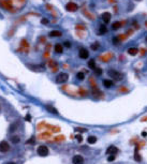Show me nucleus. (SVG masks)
<instances>
[{
    "mask_svg": "<svg viewBox=\"0 0 147 164\" xmlns=\"http://www.w3.org/2000/svg\"><path fill=\"white\" fill-rule=\"evenodd\" d=\"M108 76L114 78L115 80H121L122 77H123V74L118 72V71H115V70H110L108 71Z\"/></svg>",
    "mask_w": 147,
    "mask_h": 164,
    "instance_id": "f257e3e1",
    "label": "nucleus"
},
{
    "mask_svg": "<svg viewBox=\"0 0 147 164\" xmlns=\"http://www.w3.org/2000/svg\"><path fill=\"white\" fill-rule=\"evenodd\" d=\"M69 79V75H68L67 73H59L58 75H57V77H56V81H57L58 84H63V83H66V81Z\"/></svg>",
    "mask_w": 147,
    "mask_h": 164,
    "instance_id": "f03ea898",
    "label": "nucleus"
},
{
    "mask_svg": "<svg viewBox=\"0 0 147 164\" xmlns=\"http://www.w3.org/2000/svg\"><path fill=\"white\" fill-rule=\"evenodd\" d=\"M38 155L40 156V157H46L47 155H48V148L46 147V146H39V148H38Z\"/></svg>",
    "mask_w": 147,
    "mask_h": 164,
    "instance_id": "7ed1b4c3",
    "label": "nucleus"
},
{
    "mask_svg": "<svg viewBox=\"0 0 147 164\" xmlns=\"http://www.w3.org/2000/svg\"><path fill=\"white\" fill-rule=\"evenodd\" d=\"M78 9L77 4L74 3V2H68L67 6H66V10L69 11V12H75V11Z\"/></svg>",
    "mask_w": 147,
    "mask_h": 164,
    "instance_id": "20e7f679",
    "label": "nucleus"
},
{
    "mask_svg": "<svg viewBox=\"0 0 147 164\" xmlns=\"http://www.w3.org/2000/svg\"><path fill=\"white\" fill-rule=\"evenodd\" d=\"M9 149H10V146L7 142H4V140L0 142V152H7Z\"/></svg>",
    "mask_w": 147,
    "mask_h": 164,
    "instance_id": "39448f33",
    "label": "nucleus"
},
{
    "mask_svg": "<svg viewBox=\"0 0 147 164\" xmlns=\"http://www.w3.org/2000/svg\"><path fill=\"white\" fill-rule=\"evenodd\" d=\"M72 163L73 164H83L84 163V159L82 156H75L72 159Z\"/></svg>",
    "mask_w": 147,
    "mask_h": 164,
    "instance_id": "423d86ee",
    "label": "nucleus"
},
{
    "mask_svg": "<svg viewBox=\"0 0 147 164\" xmlns=\"http://www.w3.org/2000/svg\"><path fill=\"white\" fill-rule=\"evenodd\" d=\"M101 18H102L104 24H107V23H110V20H111V14L108 12H104V13H102V15H101Z\"/></svg>",
    "mask_w": 147,
    "mask_h": 164,
    "instance_id": "0eeeda50",
    "label": "nucleus"
},
{
    "mask_svg": "<svg viewBox=\"0 0 147 164\" xmlns=\"http://www.w3.org/2000/svg\"><path fill=\"white\" fill-rule=\"evenodd\" d=\"M78 56H80V58H82V59H87L88 56H89V53H88L87 50L82 48V50L80 51V53H78Z\"/></svg>",
    "mask_w": 147,
    "mask_h": 164,
    "instance_id": "6e6552de",
    "label": "nucleus"
},
{
    "mask_svg": "<svg viewBox=\"0 0 147 164\" xmlns=\"http://www.w3.org/2000/svg\"><path fill=\"white\" fill-rule=\"evenodd\" d=\"M118 152V149L115 147V146H110L108 148H107V150H106V154L107 155H116Z\"/></svg>",
    "mask_w": 147,
    "mask_h": 164,
    "instance_id": "1a4fd4ad",
    "label": "nucleus"
},
{
    "mask_svg": "<svg viewBox=\"0 0 147 164\" xmlns=\"http://www.w3.org/2000/svg\"><path fill=\"white\" fill-rule=\"evenodd\" d=\"M103 86L106 87V88H111V87L114 86V83H113V80H111V79H104L103 80Z\"/></svg>",
    "mask_w": 147,
    "mask_h": 164,
    "instance_id": "9d476101",
    "label": "nucleus"
},
{
    "mask_svg": "<svg viewBox=\"0 0 147 164\" xmlns=\"http://www.w3.org/2000/svg\"><path fill=\"white\" fill-rule=\"evenodd\" d=\"M48 65H50V68H51V69H53V71H55V70L58 68V63L56 62L55 60H52V59L48 61Z\"/></svg>",
    "mask_w": 147,
    "mask_h": 164,
    "instance_id": "9b49d317",
    "label": "nucleus"
},
{
    "mask_svg": "<svg viewBox=\"0 0 147 164\" xmlns=\"http://www.w3.org/2000/svg\"><path fill=\"white\" fill-rule=\"evenodd\" d=\"M61 32L60 31H58V30H53V31H51L50 32V37H52V38H56V37H61Z\"/></svg>",
    "mask_w": 147,
    "mask_h": 164,
    "instance_id": "f8f14e48",
    "label": "nucleus"
},
{
    "mask_svg": "<svg viewBox=\"0 0 147 164\" xmlns=\"http://www.w3.org/2000/svg\"><path fill=\"white\" fill-rule=\"evenodd\" d=\"M62 51H63V48H62V45L61 44H56L55 45V52L57 53V54H61Z\"/></svg>",
    "mask_w": 147,
    "mask_h": 164,
    "instance_id": "ddd939ff",
    "label": "nucleus"
},
{
    "mask_svg": "<svg viewBox=\"0 0 147 164\" xmlns=\"http://www.w3.org/2000/svg\"><path fill=\"white\" fill-rule=\"evenodd\" d=\"M138 48H134V47H131V48H129L128 50V53H129V55H131V56H135V55H138Z\"/></svg>",
    "mask_w": 147,
    "mask_h": 164,
    "instance_id": "4468645a",
    "label": "nucleus"
},
{
    "mask_svg": "<svg viewBox=\"0 0 147 164\" xmlns=\"http://www.w3.org/2000/svg\"><path fill=\"white\" fill-rule=\"evenodd\" d=\"M87 142H88V144H95L97 142V137L96 136H89L87 138Z\"/></svg>",
    "mask_w": 147,
    "mask_h": 164,
    "instance_id": "2eb2a0df",
    "label": "nucleus"
},
{
    "mask_svg": "<svg viewBox=\"0 0 147 164\" xmlns=\"http://www.w3.org/2000/svg\"><path fill=\"white\" fill-rule=\"evenodd\" d=\"M120 26H121V23L115 21L114 24H113V26H112V29H113V30H117L118 28H120Z\"/></svg>",
    "mask_w": 147,
    "mask_h": 164,
    "instance_id": "dca6fc26",
    "label": "nucleus"
},
{
    "mask_svg": "<svg viewBox=\"0 0 147 164\" xmlns=\"http://www.w3.org/2000/svg\"><path fill=\"white\" fill-rule=\"evenodd\" d=\"M76 77H77L78 80H83V79L85 78V74H84V72H78V73L76 74Z\"/></svg>",
    "mask_w": 147,
    "mask_h": 164,
    "instance_id": "f3484780",
    "label": "nucleus"
},
{
    "mask_svg": "<svg viewBox=\"0 0 147 164\" xmlns=\"http://www.w3.org/2000/svg\"><path fill=\"white\" fill-rule=\"evenodd\" d=\"M106 31H107V29H106L105 25H101L100 26V34H104V33H106Z\"/></svg>",
    "mask_w": 147,
    "mask_h": 164,
    "instance_id": "a211bd4d",
    "label": "nucleus"
},
{
    "mask_svg": "<svg viewBox=\"0 0 147 164\" xmlns=\"http://www.w3.org/2000/svg\"><path fill=\"white\" fill-rule=\"evenodd\" d=\"M88 67H89L90 69H95V68H96V61H95L94 59L89 60V62H88Z\"/></svg>",
    "mask_w": 147,
    "mask_h": 164,
    "instance_id": "6ab92c4d",
    "label": "nucleus"
},
{
    "mask_svg": "<svg viewBox=\"0 0 147 164\" xmlns=\"http://www.w3.org/2000/svg\"><path fill=\"white\" fill-rule=\"evenodd\" d=\"M94 71H95L96 75H101V74H102V72H103V71H102V69H100V68H97V67H96L95 69H94Z\"/></svg>",
    "mask_w": 147,
    "mask_h": 164,
    "instance_id": "aec40b11",
    "label": "nucleus"
},
{
    "mask_svg": "<svg viewBox=\"0 0 147 164\" xmlns=\"http://www.w3.org/2000/svg\"><path fill=\"white\" fill-rule=\"evenodd\" d=\"M11 140H12L13 144H17V143H19V137L18 136H12L11 137Z\"/></svg>",
    "mask_w": 147,
    "mask_h": 164,
    "instance_id": "412c9836",
    "label": "nucleus"
},
{
    "mask_svg": "<svg viewBox=\"0 0 147 164\" xmlns=\"http://www.w3.org/2000/svg\"><path fill=\"white\" fill-rule=\"evenodd\" d=\"M41 23H42V24H44V25H47L50 21H48V19H46V18H42V19H41Z\"/></svg>",
    "mask_w": 147,
    "mask_h": 164,
    "instance_id": "4be33fe9",
    "label": "nucleus"
},
{
    "mask_svg": "<svg viewBox=\"0 0 147 164\" xmlns=\"http://www.w3.org/2000/svg\"><path fill=\"white\" fill-rule=\"evenodd\" d=\"M110 58H112V55H107V56H104L103 57V61H108Z\"/></svg>",
    "mask_w": 147,
    "mask_h": 164,
    "instance_id": "5701e85b",
    "label": "nucleus"
},
{
    "mask_svg": "<svg viewBox=\"0 0 147 164\" xmlns=\"http://www.w3.org/2000/svg\"><path fill=\"white\" fill-rule=\"evenodd\" d=\"M114 159H115V156H114V155H111V156L107 158V161H108V162H111V161H114Z\"/></svg>",
    "mask_w": 147,
    "mask_h": 164,
    "instance_id": "b1692460",
    "label": "nucleus"
},
{
    "mask_svg": "<svg viewBox=\"0 0 147 164\" xmlns=\"http://www.w3.org/2000/svg\"><path fill=\"white\" fill-rule=\"evenodd\" d=\"M64 46H66V47H68V48H70L71 47V43L69 41H66L64 42Z\"/></svg>",
    "mask_w": 147,
    "mask_h": 164,
    "instance_id": "393cba45",
    "label": "nucleus"
},
{
    "mask_svg": "<svg viewBox=\"0 0 147 164\" xmlns=\"http://www.w3.org/2000/svg\"><path fill=\"white\" fill-rule=\"evenodd\" d=\"M46 108H47V110L53 111V113H54V114H58V112H57V111H56L55 108H53V107H51V106H46Z\"/></svg>",
    "mask_w": 147,
    "mask_h": 164,
    "instance_id": "a878e982",
    "label": "nucleus"
},
{
    "mask_svg": "<svg viewBox=\"0 0 147 164\" xmlns=\"http://www.w3.org/2000/svg\"><path fill=\"white\" fill-rule=\"evenodd\" d=\"M98 47H99V44H98V43H95L94 45H91V48H92V50H97Z\"/></svg>",
    "mask_w": 147,
    "mask_h": 164,
    "instance_id": "bb28decb",
    "label": "nucleus"
},
{
    "mask_svg": "<svg viewBox=\"0 0 147 164\" xmlns=\"http://www.w3.org/2000/svg\"><path fill=\"white\" fill-rule=\"evenodd\" d=\"M134 159L137 160V161H141V157L139 156V154H135V156H134Z\"/></svg>",
    "mask_w": 147,
    "mask_h": 164,
    "instance_id": "cd10ccee",
    "label": "nucleus"
},
{
    "mask_svg": "<svg viewBox=\"0 0 147 164\" xmlns=\"http://www.w3.org/2000/svg\"><path fill=\"white\" fill-rule=\"evenodd\" d=\"M75 137H76V139H77V142H82V140H83V138H82L81 135H76Z\"/></svg>",
    "mask_w": 147,
    "mask_h": 164,
    "instance_id": "c85d7f7f",
    "label": "nucleus"
},
{
    "mask_svg": "<svg viewBox=\"0 0 147 164\" xmlns=\"http://www.w3.org/2000/svg\"><path fill=\"white\" fill-rule=\"evenodd\" d=\"M76 131H81V132H86V129H82V128H76Z\"/></svg>",
    "mask_w": 147,
    "mask_h": 164,
    "instance_id": "c756f323",
    "label": "nucleus"
},
{
    "mask_svg": "<svg viewBox=\"0 0 147 164\" xmlns=\"http://www.w3.org/2000/svg\"><path fill=\"white\" fill-rule=\"evenodd\" d=\"M26 119H27V120L29 121V119H30V116H29V115H27V117H26Z\"/></svg>",
    "mask_w": 147,
    "mask_h": 164,
    "instance_id": "7c9ffc66",
    "label": "nucleus"
},
{
    "mask_svg": "<svg viewBox=\"0 0 147 164\" xmlns=\"http://www.w3.org/2000/svg\"><path fill=\"white\" fill-rule=\"evenodd\" d=\"M142 135H143V136H146V135H147V133H146V132H143V133H142Z\"/></svg>",
    "mask_w": 147,
    "mask_h": 164,
    "instance_id": "2f4dec72",
    "label": "nucleus"
},
{
    "mask_svg": "<svg viewBox=\"0 0 147 164\" xmlns=\"http://www.w3.org/2000/svg\"><path fill=\"white\" fill-rule=\"evenodd\" d=\"M8 164H15V163H13V162H9Z\"/></svg>",
    "mask_w": 147,
    "mask_h": 164,
    "instance_id": "473e14b6",
    "label": "nucleus"
},
{
    "mask_svg": "<svg viewBox=\"0 0 147 164\" xmlns=\"http://www.w3.org/2000/svg\"><path fill=\"white\" fill-rule=\"evenodd\" d=\"M146 41H147V37H146Z\"/></svg>",
    "mask_w": 147,
    "mask_h": 164,
    "instance_id": "72a5a7b5",
    "label": "nucleus"
}]
</instances>
